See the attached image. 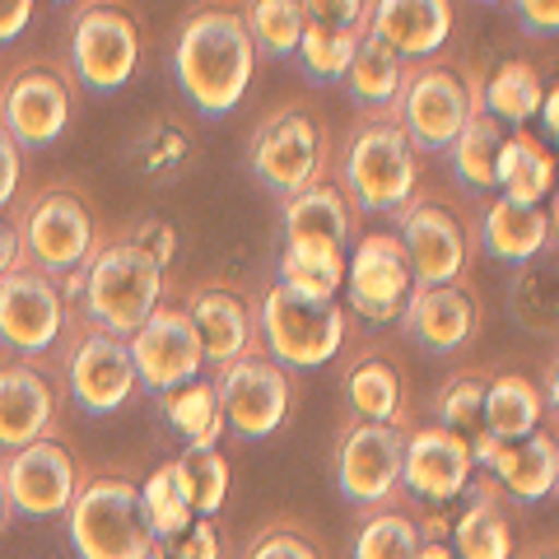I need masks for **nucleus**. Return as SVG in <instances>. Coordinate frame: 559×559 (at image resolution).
<instances>
[{
	"mask_svg": "<svg viewBox=\"0 0 559 559\" xmlns=\"http://www.w3.org/2000/svg\"><path fill=\"white\" fill-rule=\"evenodd\" d=\"M14 261H20V224L0 215V275H5Z\"/></svg>",
	"mask_w": 559,
	"mask_h": 559,
	"instance_id": "nucleus-50",
	"label": "nucleus"
},
{
	"mask_svg": "<svg viewBox=\"0 0 559 559\" xmlns=\"http://www.w3.org/2000/svg\"><path fill=\"white\" fill-rule=\"evenodd\" d=\"M20 173H24V150L0 131V215L14 201V191H20Z\"/></svg>",
	"mask_w": 559,
	"mask_h": 559,
	"instance_id": "nucleus-48",
	"label": "nucleus"
},
{
	"mask_svg": "<svg viewBox=\"0 0 559 559\" xmlns=\"http://www.w3.org/2000/svg\"><path fill=\"white\" fill-rule=\"evenodd\" d=\"M364 38V28H322V24H308L299 51L294 61L308 75V84H341L349 61H355V47Z\"/></svg>",
	"mask_w": 559,
	"mask_h": 559,
	"instance_id": "nucleus-38",
	"label": "nucleus"
},
{
	"mask_svg": "<svg viewBox=\"0 0 559 559\" xmlns=\"http://www.w3.org/2000/svg\"><path fill=\"white\" fill-rule=\"evenodd\" d=\"M540 98H546V90H540L536 70L527 61H509V66H499L495 75H489L485 94H480V112L503 121V127L522 131L540 112Z\"/></svg>",
	"mask_w": 559,
	"mask_h": 559,
	"instance_id": "nucleus-33",
	"label": "nucleus"
},
{
	"mask_svg": "<svg viewBox=\"0 0 559 559\" xmlns=\"http://www.w3.org/2000/svg\"><path fill=\"white\" fill-rule=\"evenodd\" d=\"M522 559H559V540H546V546H532Z\"/></svg>",
	"mask_w": 559,
	"mask_h": 559,
	"instance_id": "nucleus-54",
	"label": "nucleus"
},
{
	"mask_svg": "<svg viewBox=\"0 0 559 559\" xmlns=\"http://www.w3.org/2000/svg\"><path fill=\"white\" fill-rule=\"evenodd\" d=\"M462 509L448 527V546L457 559H513L518 540H513V518H509V495L489 480V476H471L462 489Z\"/></svg>",
	"mask_w": 559,
	"mask_h": 559,
	"instance_id": "nucleus-23",
	"label": "nucleus"
},
{
	"mask_svg": "<svg viewBox=\"0 0 559 559\" xmlns=\"http://www.w3.org/2000/svg\"><path fill=\"white\" fill-rule=\"evenodd\" d=\"M527 38H559V0H509Z\"/></svg>",
	"mask_w": 559,
	"mask_h": 559,
	"instance_id": "nucleus-45",
	"label": "nucleus"
},
{
	"mask_svg": "<svg viewBox=\"0 0 559 559\" xmlns=\"http://www.w3.org/2000/svg\"><path fill=\"white\" fill-rule=\"evenodd\" d=\"M471 457L476 471L495 480L509 503H540L559 489V439L555 433H532L522 443H499L489 433H471Z\"/></svg>",
	"mask_w": 559,
	"mask_h": 559,
	"instance_id": "nucleus-19",
	"label": "nucleus"
},
{
	"mask_svg": "<svg viewBox=\"0 0 559 559\" xmlns=\"http://www.w3.org/2000/svg\"><path fill=\"white\" fill-rule=\"evenodd\" d=\"M33 5H38V0H0V47L14 43L28 28Z\"/></svg>",
	"mask_w": 559,
	"mask_h": 559,
	"instance_id": "nucleus-49",
	"label": "nucleus"
},
{
	"mask_svg": "<svg viewBox=\"0 0 559 559\" xmlns=\"http://www.w3.org/2000/svg\"><path fill=\"white\" fill-rule=\"evenodd\" d=\"M140 509H145V522H150V532L154 540H173V536H182L191 522H197V513H191V503L182 495V485H178V471H173V462L164 466H154L145 485H140Z\"/></svg>",
	"mask_w": 559,
	"mask_h": 559,
	"instance_id": "nucleus-39",
	"label": "nucleus"
},
{
	"mask_svg": "<svg viewBox=\"0 0 559 559\" xmlns=\"http://www.w3.org/2000/svg\"><path fill=\"white\" fill-rule=\"evenodd\" d=\"M135 164L150 173V178H168L191 159V140L178 121H154V127L135 140Z\"/></svg>",
	"mask_w": 559,
	"mask_h": 559,
	"instance_id": "nucleus-43",
	"label": "nucleus"
},
{
	"mask_svg": "<svg viewBox=\"0 0 559 559\" xmlns=\"http://www.w3.org/2000/svg\"><path fill=\"white\" fill-rule=\"evenodd\" d=\"M480 242L503 266H532L550 248V215L540 205H518L499 197L480 215Z\"/></svg>",
	"mask_w": 559,
	"mask_h": 559,
	"instance_id": "nucleus-26",
	"label": "nucleus"
},
{
	"mask_svg": "<svg viewBox=\"0 0 559 559\" xmlns=\"http://www.w3.org/2000/svg\"><path fill=\"white\" fill-rule=\"evenodd\" d=\"M550 210H546V215H550V234H559V182H555V191H550Z\"/></svg>",
	"mask_w": 559,
	"mask_h": 559,
	"instance_id": "nucleus-55",
	"label": "nucleus"
},
{
	"mask_svg": "<svg viewBox=\"0 0 559 559\" xmlns=\"http://www.w3.org/2000/svg\"><path fill=\"white\" fill-rule=\"evenodd\" d=\"M415 150L396 121H369L345 150V191L369 215H401L415 197Z\"/></svg>",
	"mask_w": 559,
	"mask_h": 559,
	"instance_id": "nucleus-6",
	"label": "nucleus"
},
{
	"mask_svg": "<svg viewBox=\"0 0 559 559\" xmlns=\"http://www.w3.org/2000/svg\"><path fill=\"white\" fill-rule=\"evenodd\" d=\"M308 24L322 28H364V0H299Z\"/></svg>",
	"mask_w": 559,
	"mask_h": 559,
	"instance_id": "nucleus-47",
	"label": "nucleus"
},
{
	"mask_svg": "<svg viewBox=\"0 0 559 559\" xmlns=\"http://www.w3.org/2000/svg\"><path fill=\"white\" fill-rule=\"evenodd\" d=\"M127 345L135 359L140 392H154V396L187 388V382H197L205 369V349H201L197 326H191L187 308H173V304L154 308L145 326H140Z\"/></svg>",
	"mask_w": 559,
	"mask_h": 559,
	"instance_id": "nucleus-14",
	"label": "nucleus"
},
{
	"mask_svg": "<svg viewBox=\"0 0 559 559\" xmlns=\"http://www.w3.org/2000/svg\"><path fill=\"white\" fill-rule=\"evenodd\" d=\"M215 392H219L224 429L242 443H261L280 433L294 406L289 369H280L275 359H261V355H242L229 369H219Z\"/></svg>",
	"mask_w": 559,
	"mask_h": 559,
	"instance_id": "nucleus-10",
	"label": "nucleus"
},
{
	"mask_svg": "<svg viewBox=\"0 0 559 559\" xmlns=\"http://www.w3.org/2000/svg\"><path fill=\"white\" fill-rule=\"evenodd\" d=\"M173 471H178V485L197 518H215L224 509V499H229V462H224L219 448H182L173 457Z\"/></svg>",
	"mask_w": 559,
	"mask_h": 559,
	"instance_id": "nucleus-37",
	"label": "nucleus"
},
{
	"mask_svg": "<svg viewBox=\"0 0 559 559\" xmlns=\"http://www.w3.org/2000/svg\"><path fill=\"white\" fill-rule=\"evenodd\" d=\"M61 411V392L33 359L0 364V452H20L51 439Z\"/></svg>",
	"mask_w": 559,
	"mask_h": 559,
	"instance_id": "nucleus-21",
	"label": "nucleus"
},
{
	"mask_svg": "<svg viewBox=\"0 0 559 559\" xmlns=\"http://www.w3.org/2000/svg\"><path fill=\"white\" fill-rule=\"evenodd\" d=\"M173 80L201 117H229L257 75V47L234 5L191 10L173 43Z\"/></svg>",
	"mask_w": 559,
	"mask_h": 559,
	"instance_id": "nucleus-1",
	"label": "nucleus"
},
{
	"mask_svg": "<svg viewBox=\"0 0 559 559\" xmlns=\"http://www.w3.org/2000/svg\"><path fill=\"white\" fill-rule=\"evenodd\" d=\"M150 559H168V555H164V550H154V555H150Z\"/></svg>",
	"mask_w": 559,
	"mask_h": 559,
	"instance_id": "nucleus-58",
	"label": "nucleus"
},
{
	"mask_svg": "<svg viewBox=\"0 0 559 559\" xmlns=\"http://www.w3.org/2000/svg\"><path fill=\"white\" fill-rule=\"evenodd\" d=\"M555 495H559V489H555Z\"/></svg>",
	"mask_w": 559,
	"mask_h": 559,
	"instance_id": "nucleus-60",
	"label": "nucleus"
},
{
	"mask_svg": "<svg viewBox=\"0 0 559 559\" xmlns=\"http://www.w3.org/2000/svg\"><path fill=\"white\" fill-rule=\"evenodd\" d=\"M476 108H480V94H471V84L457 70L429 66V70H415V75L401 84L396 127L406 131L415 154H448Z\"/></svg>",
	"mask_w": 559,
	"mask_h": 559,
	"instance_id": "nucleus-9",
	"label": "nucleus"
},
{
	"mask_svg": "<svg viewBox=\"0 0 559 559\" xmlns=\"http://www.w3.org/2000/svg\"><path fill=\"white\" fill-rule=\"evenodd\" d=\"M345 98H349V108H359V112H388L396 108V98H401V57L392 47H382L369 28H364V38L355 47V61H349L345 70Z\"/></svg>",
	"mask_w": 559,
	"mask_h": 559,
	"instance_id": "nucleus-29",
	"label": "nucleus"
},
{
	"mask_svg": "<svg viewBox=\"0 0 559 559\" xmlns=\"http://www.w3.org/2000/svg\"><path fill=\"white\" fill-rule=\"evenodd\" d=\"M401 331L425 349V355H457L476 341L480 331V308L462 285H433L415 289L406 312H401Z\"/></svg>",
	"mask_w": 559,
	"mask_h": 559,
	"instance_id": "nucleus-22",
	"label": "nucleus"
},
{
	"mask_svg": "<svg viewBox=\"0 0 559 559\" xmlns=\"http://www.w3.org/2000/svg\"><path fill=\"white\" fill-rule=\"evenodd\" d=\"M80 304L94 331L131 341L145 318L164 304V266L131 238L98 248L80 275Z\"/></svg>",
	"mask_w": 559,
	"mask_h": 559,
	"instance_id": "nucleus-2",
	"label": "nucleus"
},
{
	"mask_svg": "<svg viewBox=\"0 0 559 559\" xmlns=\"http://www.w3.org/2000/svg\"><path fill=\"white\" fill-rule=\"evenodd\" d=\"M345 304L355 308V318L364 322H401L415 275L406 266V252L392 234H369L355 248V257H345Z\"/></svg>",
	"mask_w": 559,
	"mask_h": 559,
	"instance_id": "nucleus-15",
	"label": "nucleus"
},
{
	"mask_svg": "<svg viewBox=\"0 0 559 559\" xmlns=\"http://www.w3.org/2000/svg\"><path fill=\"white\" fill-rule=\"evenodd\" d=\"M98 252V229L80 191L47 187L20 215V261L51 280H75Z\"/></svg>",
	"mask_w": 559,
	"mask_h": 559,
	"instance_id": "nucleus-4",
	"label": "nucleus"
},
{
	"mask_svg": "<svg viewBox=\"0 0 559 559\" xmlns=\"http://www.w3.org/2000/svg\"><path fill=\"white\" fill-rule=\"evenodd\" d=\"M280 224H285V248L345 252V242H349V205L326 182H312L299 197H289Z\"/></svg>",
	"mask_w": 559,
	"mask_h": 559,
	"instance_id": "nucleus-27",
	"label": "nucleus"
},
{
	"mask_svg": "<svg viewBox=\"0 0 559 559\" xmlns=\"http://www.w3.org/2000/svg\"><path fill=\"white\" fill-rule=\"evenodd\" d=\"M164 415H168V425L187 439V448H219L224 411H219L215 382L197 378V382H187V388L168 392L164 396Z\"/></svg>",
	"mask_w": 559,
	"mask_h": 559,
	"instance_id": "nucleus-35",
	"label": "nucleus"
},
{
	"mask_svg": "<svg viewBox=\"0 0 559 559\" xmlns=\"http://www.w3.org/2000/svg\"><path fill=\"white\" fill-rule=\"evenodd\" d=\"M406 462V425H349L336 443V489L349 509L369 513L392 503Z\"/></svg>",
	"mask_w": 559,
	"mask_h": 559,
	"instance_id": "nucleus-11",
	"label": "nucleus"
},
{
	"mask_svg": "<svg viewBox=\"0 0 559 559\" xmlns=\"http://www.w3.org/2000/svg\"><path fill=\"white\" fill-rule=\"evenodd\" d=\"M425 536H419V522L411 509H396V503H382L369 509L355 532V559H415Z\"/></svg>",
	"mask_w": 559,
	"mask_h": 559,
	"instance_id": "nucleus-36",
	"label": "nucleus"
},
{
	"mask_svg": "<svg viewBox=\"0 0 559 559\" xmlns=\"http://www.w3.org/2000/svg\"><path fill=\"white\" fill-rule=\"evenodd\" d=\"M66 289L28 261L0 275V345L14 355H47L66 336Z\"/></svg>",
	"mask_w": 559,
	"mask_h": 559,
	"instance_id": "nucleus-12",
	"label": "nucleus"
},
{
	"mask_svg": "<svg viewBox=\"0 0 559 559\" xmlns=\"http://www.w3.org/2000/svg\"><path fill=\"white\" fill-rule=\"evenodd\" d=\"M312 299H336L345 285V252H322V248H285L280 252V280Z\"/></svg>",
	"mask_w": 559,
	"mask_h": 559,
	"instance_id": "nucleus-40",
	"label": "nucleus"
},
{
	"mask_svg": "<svg viewBox=\"0 0 559 559\" xmlns=\"http://www.w3.org/2000/svg\"><path fill=\"white\" fill-rule=\"evenodd\" d=\"M509 131H503V121H495L489 112H471V121L462 127V135L452 140L448 159H452V178H457L466 191H499V150Z\"/></svg>",
	"mask_w": 559,
	"mask_h": 559,
	"instance_id": "nucleus-32",
	"label": "nucleus"
},
{
	"mask_svg": "<svg viewBox=\"0 0 559 559\" xmlns=\"http://www.w3.org/2000/svg\"><path fill=\"white\" fill-rule=\"evenodd\" d=\"M415 559H457V555H452V546H448V540H425V546H419V555Z\"/></svg>",
	"mask_w": 559,
	"mask_h": 559,
	"instance_id": "nucleus-53",
	"label": "nucleus"
},
{
	"mask_svg": "<svg viewBox=\"0 0 559 559\" xmlns=\"http://www.w3.org/2000/svg\"><path fill=\"white\" fill-rule=\"evenodd\" d=\"M476 5H503V0H476Z\"/></svg>",
	"mask_w": 559,
	"mask_h": 559,
	"instance_id": "nucleus-57",
	"label": "nucleus"
},
{
	"mask_svg": "<svg viewBox=\"0 0 559 559\" xmlns=\"http://www.w3.org/2000/svg\"><path fill=\"white\" fill-rule=\"evenodd\" d=\"M140 66V28L121 5L94 0L70 24V70L90 94L108 98L127 90Z\"/></svg>",
	"mask_w": 559,
	"mask_h": 559,
	"instance_id": "nucleus-7",
	"label": "nucleus"
},
{
	"mask_svg": "<svg viewBox=\"0 0 559 559\" xmlns=\"http://www.w3.org/2000/svg\"><path fill=\"white\" fill-rule=\"evenodd\" d=\"M187 318L197 326L205 364L210 369H229L234 359L252 355V312L229 289H197L187 304Z\"/></svg>",
	"mask_w": 559,
	"mask_h": 559,
	"instance_id": "nucleus-25",
	"label": "nucleus"
},
{
	"mask_svg": "<svg viewBox=\"0 0 559 559\" xmlns=\"http://www.w3.org/2000/svg\"><path fill=\"white\" fill-rule=\"evenodd\" d=\"M401 252L415 275V289H433V285H457V275L466 266V234L462 224L433 201H415L401 210Z\"/></svg>",
	"mask_w": 559,
	"mask_h": 559,
	"instance_id": "nucleus-20",
	"label": "nucleus"
},
{
	"mask_svg": "<svg viewBox=\"0 0 559 559\" xmlns=\"http://www.w3.org/2000/svg\"><path fill=\"white\" fill-rule=\"evenodd\" d=\"M5 522H10V499H5V485H0V532H5Z\"/></svg>",
	"mask_w": 559,
	"mask_h": 559,
	"instance_id": "nucleus-56",
	"label": "nucleus"
},
{
	"mask_svg": "<svg viewBox=\"0 0 559 559\" xmlns=\"http://www.w3.org/2000/svg\"><path fill=\"white\" fill-rule=\"evenodd\" d=\"M57 5H70V0H57Z\"/></svg>",
	"mask_w": 559,
	"mask_h": 559,
	"instance_id": "nucleus-59",
	"label": "nucleus"
},
{
	"mask_svg": "<svg viewBox=\"0 0 559 559\" xmlns=\"http://www.w3.org/2000/svg\"><path fill=\"white\" fill-rule=\"evenodd\" d=\"M364 28L396 57H433L452 33V5L448 0H373Z\"/></svg>",
	"mask_w": 559,
	"mask_h": 559,
	"instance_id": "nucleus-24",
	"label": "nucleus"
},
{
	"mask_svg": "<svg viewBox=\"0 0 559 559\" xmlns=\"http://www.w3.org/2000/svg\"><path fill=\"white\" fill-rule=\"evenodd\" d=\"M168 559H224V536L215 518H197L182 536H173L159 546Z\"/></svg>",
	"mask_w": 559,
	"mask_h": 559,
	"instance_id": "nucleus-44",
	"label": "nucleus"
},
{
	"mask_svg": "<svg viewBox=\"0 0 559 559\" xmlns=\"http://www.w3.org/2000/svg\"><path fill=\"white\" fill-rule=\"evenodd\" d=\"M242 24L252 33L257 57H275V61H294L299 38L308 28V14L299 0H248L242 10Z\"/></svg>",
	"mask_w": 559,
	"mask_h": 559,
	"instance_id": "nucleus-34",
	"label": "nucleus"
},
{
	"mask_svg": "<svg viewBox=\"0 0 559 559\" xmlns=\"http://www.w3.org/2000/svg\"><path fill=\"white\" fill-rule=\"evenodd\" d=\"M476 476V457H471V439L452 433L443 425L406 429V462H401V489L411 499H425L433 509L462 499V489Z\"/></svg>",
	"mask_w": 559,
	"mask_h": 559,
	"instance_id": "nucleus-18",
	"label": "nucleus"
},
{
	"mask_svg": "<svg viewBox=\"0 0 559 559\" xmlns=\"http://www.w3.org/2000/svg\"><path fill=\"white\" fill-rule=\"evenodd\" d=\"M66 388L75 396V406L90 411V415L121 411L140 392L131 345L121 336H108V331L90 326L66 355Z\"/></svg>",
	"mask_w": 559,
	"mask_h": 559,
	"instance_id": "nucleus-17",
	"label": "nucleus"
},
{
	"mask_svg": "<svg viewBox=\"0 0 559 559\" xmlns=\"http://www.w3.org/2000/svg\"><path fill=\"white\" fill-rule=\"evenodd\" d=\"M540 127H546V140H550V145L559 150V84H550V90H546V98H540Z\"/></svg>",
	"mask_w": 559,
	"mask_h": 559,
	"instance_id": "nucleus-51",
	"label": "nucleus"
},
{
	"mask_svg": "<svg viewBox=\"0 0 559 559\" xmlns=\"http://www.w3.org/2000/svg\"><path fill=\"white\" fill-rule=\"evenodd\" d=\"M540 406H546V415L559 425V359L550 364V373H546V392H540Z\"/></svg>",
	"mask_w": 559,
	"mask_h": 559,
	"instance_id": "nucleus-52",
	"label": "nucleus"
},
{
	"mask_svg": "<svg viewBox=\"0 0 559 559\" xmlns=\"http://www.w3.org/2000/svg\"><path fill=\"white\" fill-rule=\"evenodd\" d=\"M322 164H326V140H322V127L304 108L275 112L252 131L248 168H252V178L280 201L308 191L322 178Z\"/></svg>",
	"mask_w": 559,
	"mask_h": 559,
	"instance_id": "nucleus-8",
	"label": "nucleus"
},
{
	"mask_svg": "<svg viewBox=\"0 0 559 559\" xmlns=\"http://www.w3.org/2000/svg\"><path fill=\"white\" fill-rule=\"evenodd\" d=\"M485 388L489 378L480 373H452L439 396H433V425H443L452 433H480V415H485Z\"/></svg>",
	"mask_w": 559,
	"mask_h": 559,
	"instance_id": "nucleus-42",
	"label": "nucleus"
},
{
	"mask_svg": "<svg viewBox=\"0 0 559 559\" xmlns=\"http://www.w3.org/2000/svg\"><path fill=\"white\" fill-rule=\"evenodd\" d=\"M0 485H5L10 513L24 518H61L80 495V462L57 439H38L20 452L0 457Z\"/></svg>",
	"mask_w": 559,
	"mask_h": 559,
	"instance_id": "nucleus-13",
	"label": "nucleus"
},
{
	"mask_svg": "<svg viewBox=\"0 0 559 559\" xmlns=\"http://www.w3.org/2000/svg\"><path fill=\"white\" fill-rule=\"evenodd\" d=\"M345 406L359 425H406V388L388 359H359L345 373Z\"/></svg>",
	"mask_w": 559,
	"mask_h": 559,
	"instance_id": "nucleus-30",
	"label": "nucleus"
},
{
	"mask_svg": "<svg viewBox=\"0 0 559 559\" xmlns=\"http://www.w3.org/2000/svg\"><path fill=\"white\" fill-rule=\"evenodd\" d=\"M261 341L280 369H318L345 345V308L336 299H312L289 285H271L261 299Z\"/></svg>",
	"mask_w": 559,
	"mask_h": 559,
	"instance_id": "nucleus-5",
	"label": "nucleus"
},
{
	"mask_svg": "<svg viewBox=\"0 0 559 559\" xmlns=\"http://www.w3.org/2000/svg\"><path fill=\"white\" fill-rule=\"evenodd\" d=\"M242 559H326L322 536L299 518H275L257 527L242 546Z\"/></svg>",
	"mask_w": 559,
	"mask_h": 559,
	"instance_id": "nucleus-41",
	"label": "nucleus"
},
{
	"mask_svg": "<svg viewBox=\"0 0 559 559\" xmlns=\"http://www.w3.org/2000/svg\"><path fill=\"white\" fill-rule=\"evenodd\" d=\"M131 242H135L140 252H150L164 271H168V261L178 257V229H173L168 219H140L135 229H131Z\"/></svg>",
	"mask_w": 559,
	"mask_h": 559,
	"instance_id": "nucleus-46",
	"label": "nucleus"
},
{
	"mask_svg": "<svg viewBox=\"0 0 559 559\" xmlns=\"http://www.w3.org/2000/svg\"><path fill=\"white\" fill-rule=\"evenodd\" d=\"M66 536L80 559H150L159 550L140 509V485L127 476L84 480L66 509Z\"/></svg>",
	"mask_w": 559,
	"mask_h": 559,
	"instance_id": "nucleus-3",
	"label": "nucleus"
},
{
	"mask_svg": "<svg viewBox=\"0 0 559 559\" xmlns=\"http://www.w3.org/2000/svg\"><path fill=\"white\" fill-rule=\"evenodd\" d=\"M66 127H70V84L61 70L28 66L5 80V90H0V131L20 150L57 145Z\"/></svg>",
	"mask_w": 559,
	"mask_h": 559,
	"instance_id": "nucleus-16",
	"label": "nucleus"
},
{
	"mask_svg": "<svg viewBox=\"0 0 559 559\" xmlns=\"http://www.w3.org/2000/svg\"><path fill=\"white\" fill-rule=\"evenodd\" d=\"M499 197L518 205H540L555 191V159L527 131H509L499 150Z\"/></svg>",
	"mask_w": 559,
	"mask_h": 559,
	"instance_id": "nucleus-31",
	"label": "nucleus"
},
{
	"mask_svg": "<svg viewBox=\"0 0 559 559\" xmlns=\"http://www.w3.org/2000/svg\"><path fill=\"white\" fill-rule=\"evenodd\" d=\"M540 411L546 406H540V388L532 378L499 373V378H489V388H485L480 433H489V439H499V443H522L540 429Z\"/></svg>",
	"mask_w": 559,
	"mask_h": 559,
	"instance_id": "nucleus-28",
	"label": "nucleus"
}]
</instances>
